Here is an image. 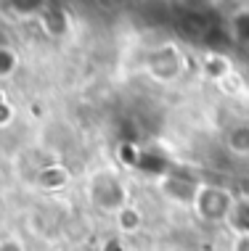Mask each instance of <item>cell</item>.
Segmentation results:
<instances>
[{"label":"cell","instance_id":"cell-15","mask_svg":"<svg viewBox=\"0 0 249 251\" xmlns=\"http://www.w3.org/2000/svg\"><path fill=\"white\" fill-rule=\"evenodd\" d=\"M247 251H249V241H247Z\"/></svg>","mask_w":249,"mask_h":251},{"label":"cell","instance_id":"cell-9","mask_svg":"<svg viewBox=\"0 0 249 251\" xmlns=\"http://www.w3.org/2000/svg\"><path fill=\"white\" fill-rule=\"evenodd\" d=\"M16 69V56L8 48H0V77H8V74Z\"/></svg>","mask_w":249,"mask_h":251},{"label":"cell","instance_id":"cell-11","mask_svg":"<svg viewBox=\"0 0 249 251\" xmlns=\"http://www.w3.org/2000/svg\"><path fill=\"white\" fill-rule=\"evenodd\" d=\"M233 214H236V225L241 230L249 233V203H241V206H233Z\"/></svg>","mask_w":249,"mask_h":251},{"label":"cell","instance_id":"cell-6","mask_svg":"<svg viewBox=\"0 0 249 251\" xmlns=\"http://www.w3.org/2000/svg\"><path fill=\"white\" fill-rule=\"evenodd\" d=\"M40 185L43 188H61L66 182V172L61 167H45L43 172H40Z\"/></svg>","mask_w":249,"mask_h":251},{"label":"cell","instance_id":"cell-2","mask_svg":"<svg viewBox=\"0 0 249 251\" xmlns=\"http://www.w3.org/2000/svg\"><path fill=\"white\" fill-rule=\"evenodd\" d=\"M90 196L96 201L98 209H106V212H119L125 206V188L114 175H98L90 185Z\"/></svg>","mask_w":249,"mask_h":251},{"label":"cell","instance_id":"cell-12","mask_svg":"<svg viewBox=\"0 0 249 251\" xmlns=\"http://www.w3.org/2000/svg\"><path fill=\"white\" fill-rule=\"evenodd\" d=\"M40 3L43 0H13V8L19 13H35V11H40Z\"/></svg>","mask_w":249,"mask_h":251},{"label":"cell","instance_id":"cell-1","mask_svg":"<svg viewBox=\"0 0 249 251\" xmlns=\"http://www.w3.org/2000/svg\"><path fill=\"white\" fill-rule=\"evenodd\" d=\"M196 209L204 220H225V217L233 214V199L231 193L223 191V188H199L196 191Z\"/></svg>","mask_w":249,"mask_h":251},{"label":"cell","instance_id":"cell-10","mask_svg":"<svg viewBox=\"0 0 249 251\" xmlns=\"http://www.w3.org/2000/svg\"><path fill=\"white\" fill-rule=\"evenodd\" d=\"M207 72H210V77L212 79H225L228 77V64H223L218 56L207 61Z\"/></svg>","mask_w":249,"mask_h":251},{"label":"cell","instance_id":"cell-3","mask_svg":"<svg viewBox=\"0 0 249 251\" xmlns=\"http://www.w3.org/2000/svg\"><path fill=\"white\" fill-rule=\"evenodd\" d=\"M183 69V61H180V53L175 48H159L149 56V74L157 77L159 82H170L175 79Z\"/></svg>","mask_w":249,"mask_h":251},{"label":"cell","instance_id":"cell-4","mask_svg":"<svg viewBox=\"0 0 249 251\" xmlns=\"http://www.w3.org/2000/svg\"><path fill=\"white\" fill-rule=\"evenodd\" d=\"M225 146H228V151L236 156H249V125L247 122H239V125H233L228 130Z\"/></svg>","mask_w":249,"mask_h":251},{"label":"cell","instance_id":"cell-8","mask_svg":"<svg viewBox=\"0 0 249 251\" xmlns=\"http://www.w3.org/2000/svg\"><path fill=\"white\" fill-rule=\"evenodd\" d=\"M233 35H236L241 43H249V11L239 13V16L233 19Z\"/></svg>","mask_w":249,"mask_h":251},{"label":"cell","instance_id":"cell-5","mask_svg":"<svg viewBox=\"0 0 249 251\" xmlns=\"http://www.w3.org/2000/svg\"><path fill=\"white\" fill-rule=\"evenodd\" d=\"M140 225H143V217H140L138 209H133V206L119 209V227H122L125 233H133V230H138Z\"/></svg>","mask_w":249,"mask_h":251},{"label":"cell","instance_id":"cell-14","mask_svg":"<svg viewBox=\"0 0 249 251\" xmlns=\"http://www.w3.org/2000/svg\"><path fill=\"white\" fill-rule=\"evenodd\" d=\"M11 117V111H8V106L3 103V100H0V125H5V119Z\"/></svg>","mask_w":249,"mask_h":251},{"label":"cell","instance_id":"cell-13","mask_svg":"<svg viewBox=\"0 0 249 251\" xmlns=\"http://www.w3.org/2000/svg\"><path fill=\"white\" fill-rule=\"evenodd\" d=\"M0 251H24V243L16 238H3L0 241Z\"/></svg>","mask_w":249,"mask_h":251},{"label":"cell","instance_id":"cell-7","mask_svg":"<svg viewBox=\"0 0 249 251\" xmlns=\"http://www.w3.org/2000/svg\"><path fill=\"white\" fill-rule=\"evenodd\" d=\"M43 26L48 29V35H61L64 32V13L56 11V8L45 11L43 13Z\"/></svg>","mask_w":249,"mask_h":251}]
</instances>
